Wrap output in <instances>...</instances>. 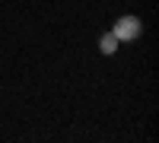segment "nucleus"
Here are the masks:
<instances>
[{"label": "nucleus", "mask_w": 159, "mask_h": 143, "mask_svg": "<svg viewBox=\"0 0 159 143\" xmlns=\"http://www.w3.org/2000/svg\"><path fill=\"white\" fill-rule=\"evenodd\" d=\"M140 32H143V22L137 16H121L115 22V29H111V35L118 42H134V38H140Z\"/></svg>", "instance_id": "obj_1"}, {"label": "nucleus", "mask_w": 159, "mask_h": 143, "mask_svg": "<svg viewBox=\"0 0 159 143\" xmlns=\"http://www.w3.org/2000/svg\"><path fill=\"white\" fill-rule=\"evenodd\" d=\"M99 51H102V54H115V51H118V38L108 32V35H102L99 38Z\"/></svg>", "instance_id": "obj_2"}]
</instances>
